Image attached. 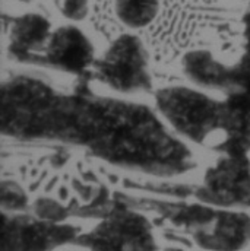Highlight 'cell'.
Listing matches in <instances>:
<instances>
[{
	"instance_id": "8992f818",
	"label": "cell",
	"mask_w": 250,
	"mask_h": 251,
	"mask_svg": "<svg viewBox=\"0 0 250 251\" xmlns=\"http://www.w3.org/2000/svg\"><path fill=\"white\" fill-rule=\"evenodd\" d=\"M76 241L94 250L157 249L149 221L125 206L114 207L94 231L78 237Z\"/></svg>"
},
{
	"instance_id": "9c48e42d",
	"label": "cell",
	"mask_w": 250,
	"mask_h": 251,
	"mask_svg": "<svg viewBox=\"0 0 250 251\" xmlns=\"http://www.w3.org/2000/svg\"><path fill=\"white\" fill-rule=\"evenodd\" d=\"M94 47L76 26H62L52 32L41 57V64L66 73H82L94 66Z\"/></svg>"
},
{
	"instance_id": "e0dca14e",
	"label": "cell",
	"mask_w": 250,
	"mask_h": 251,
	"mask_svg": "<svg viewBox=\"0 0 250 251\" xmlns=\"http://www.w3.org/2000/svg\"><path fill=\"white\" fill-rule=\"evenodd\" d=\"M34 213L41 219L60 222L63 219H66V216L70 213V209H66L63 204L52 200V199L40 197V199H37V201L34 204Z\"/></svg>"
},
{
	"instance_id": "4fadbf2b",
	"label": "cell",
	"mask_w": 250,
	"mask_h": 251,
	"mask_svg": "<svg viewBox=\"0 0 250 251\" xmlns=\"http://www.w3.org/2000/svg\"><path fill=\"white\" fill-rule=\"evenodd\" d=\"M194 241L209 250H237L250 240V216L239 212L218 210L214 222L193 237Z\"/></svg>"
},
{
	"instance_id": "52a82bcc",
	"label": "cell",
	"mask_w": 250,
	"mask_h": 251,
	"mask_svg": "<svg viewBox=\"0 0 250 251\" xmlns=\"http://www.w3.org/2000/svg\"><path fill=\"white\" fill-rule=\"evenodd\" d=\"M196 197L221 207L250 206V161L246 153H225L206 170Z\"/></svg>"
},
{
	"instance_id": "277c9868",
	"label": "cell",
	"mask_w": 250,
	"mask_h": 251,
	"mask_svg": "<svg viewBox=\"0 0 250 251\" xmlns=\"http://www.w3.org/2000/svg\"><path fill=\"white\" fill-rule=\"evenodd\" d=\"M56 89L41 79L12 77L1 88V133L21 140H41Z\"/></svg>"
},
{
	"instance_id": "6da1fadb",
	"label": "cell",
	"mask_w": 250,
	"mask_h": 251,
	"mask_svg": "<svg viewBox=\"0 0 250 251\" xmlns=\"http://www.w3.org/2000/svg\"><path fill=\"white\" fill-rule=\"evenodd\" d=\"M70 145L133 171L160 177L194 167L193 155L145 105L123 100L76 94Z\"/></svg>"
},
{
	"instance_id": "2e32d148",
	"label": "cell",
	"mask_w": 250,
	"mask_h": 251,
	"mask_svg": "<svg viewBox=\"0 0 250 251\" xmlns=\"http://www.w3.org/2000/svg\"><path fill=\"white\" fill-rule=\"evenodd\" d=\"M3 212H21L28 206V196L16 181L3 180L0 187Z\"/></svg>"
},
{
	"instance_id": "30bf717a",
	"label": "cell",
	"mask_w": 250,
	"mask_h": 251,
	"mask_svg": "<svg viewBox=\"0 0 250 251\" xmlns=\"http://www.w3.org/2000/svg\"><path fill=\"white\" fill-rule=\"evenodd\" d=\"M50 22L37 13L16 18L7 32V50L18 62L41 64V57L52 35Z\"/></svg>"
},
{
	"instance_id": "ac0fdd59",
	"label": "cell",
	"mask_w": 250,
	"mask_h": 251,
	"mask_svg": "<svg viewBox=\"0 0 250 251\" xmlns=\"http://www.w3.org/2000/svg\"><path fill=\"white\" fill-rule=\"evenodd\" d=\"M245 54L243 56H250V6L248 13H246V19H245Z\"/></svg>"
},
{
	"instance_id": "7c38bea8",
	"label": "cell",
	"mask_w": 250,
	"mask_h": 251,
	"mask_svg": "<svg viewBox=\"0 0 250 251\" xmlns=\"http://www.w3.org/2000/svg\"><path fill=\"white\" fill-rule=\"evenodd\" d=\"M222 102V136L217 148L224 153H248L250 149V92H230Z\"/></svg>"
},
{
	"instance_id": "5b68a950",
	"label": "cell",
	"mask_w": 250,
	"mask_h": 251,
	"mask_svg": "<svg viewBox=\"0 0 250 251\" xmlns=\"http://www.w3.org/2000/svg\"><path fill=\"white\" fill-rule=\"evenodd\" d=\"M151 63V53L143 38L123 32L109 43L104 54L94 62V75L114 91L125 94L145 92L152 88Z\"/></svg>"
},
{
	"instance_id": "5bb4252c",
	"label": "cell",
	"mask_w": 250,
	"mask_h": 251,
	"mask_svg": "<svg viewBox=\"0 0 250 251\" xmlns=\"http://www.w3.org/2000/svg\"><path fill=\"white\" fill-rule=\"evenodd\" d=\"M88 15L92 28L107 43L126 32V26L117 16L116 0H88Z\"/></svg>"
},
{
	"instance_id": "ba28073f",
	"label": "cell",
	"mask_w": 250,
	"mask_h": 251,
	"mask_svg": "<svg viewBox=\"0 0 250 251\" xmlns=\"http://www.w3.org/2000/svg\"><path fill=\"white\" fill-rule=\"evenodd\" d=\"M78 238V229L37 216L1 218L0 250H47Z\"/></svg>"
},
{
	"instance_id": "3957f363",
	"label": "cell",
	"mask_w": 250,
	"mask_h": 251,
	"mask_svg": "<svg viewBox=\"0 0 250 251\" xmlns=\"http://www.w3.org/2000/svg\"><path fill=\"white\" fill-rule=\"evenodd\" d=\"M155 105L166 122L179 134L199 145L221 142L224 102L186 88L167 86L155 94Z\"/></svg>"
},
{
	"instance_id": "8fae6325",
	"label": "cell",
	"mask_w": 250,
	"mask_h": 251,
	"mask_svg": "<svg viewBox=\"0 0 250 251\" xmlns=\"http://www.w3.org/2000/svg\"><path fill=\"white\" fill-rule=\"evenodd\" d=\"M179 66L183 75L197 86L221 89L227 94L236 91V63H228L211 50H192Z\"/></svg>"
},
{
	"instance_id": "9a60e30c",
	"label": "cell",
	"mask_w": 250,
	"mask_h": 251,
	"mask_svg": "<svg viewBox=\"0 0 250 251\" xmlns=\"http://www.w3.org/2000/svg\"><path fill=\"white\" fill-rule=\"evenodd\" d=\"M160 0H116L117 16L125 26L146 28L158 12Z\"/></svg>"
},
{
	"instance_id": "7a4b0ae2",
	"label": "cell",
	"mask_w": 250,
	"mask_h": 251,
	"mask_svg": "<svg viewBox=\"0 0 250 251\" xmlns=\"http://www.w3.org/2000/svg\"><path fill=\"white\" fill-rule=\"evenodd\" d=\"M250 0H160L154 21L143 28L152 63L179 64L192 50H211L228 63L245 54V19Z\"/></svg>"
}]
</instances>
